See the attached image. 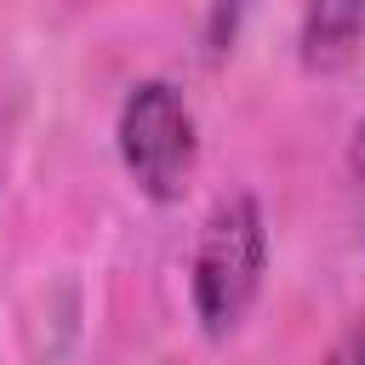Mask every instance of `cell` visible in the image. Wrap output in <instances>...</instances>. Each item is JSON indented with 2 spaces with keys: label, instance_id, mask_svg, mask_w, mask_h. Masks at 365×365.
<instances>
[{
  "label": "cell",
  "instance_id": "cell-1",
  "mask_svg": "<svg viewBox=\"0 0 365 365\" xmlns=\"http://www.w3.org/2000/svg\"><path fill=\"white\" fill-rule=\"evenodd\" d=\"M268 274V228H262V205L257 194H222L200 228L194 245V268H188V291H194V314L205 325V336H234L262 291Z\"/></svg>",
  "mask_w": 365,
  "mask_h": 365
},
{
  "label": "cell",
  "instance_id": "cell-2",
  "mask_svg": "<svg viewBox=\"0 0 365 365\" xmlns=\"http://www.w3.org/2000/svg\"><path fill=\"white\" fill-rule=\"evenodd\" d=\"M114 143H120V160H125L131 182L148 200H177L188 188V177H194V160H200L194 114H188L182 91L171 80H160V74L137 80L120 97Z\"/></svg>",
  "mask_w": 365,
  "mask_h": 365
},
{
  "label": "cell",
  "instance_id": "cell-3",
  "mask_svg": "<svg viewBox=\"0 0 365 365\" xmlns=\"http://www.w3.org/2000/svg\"><path fill=\"white\" fill-rule=\"evenodd\" d=\"M365 40V0H319L302 11V63L308 68H342Z\"/></svg>",
  "mask_w": 365,
  "mask_h": 365
},
{
  "label": "cell",
  "instance_id": "cell-4",
  "mask_svg": "<svg viewBox=\"0 0 365 365\" xmlns=\"http://www.w3.org/2000/svg\"><path fill=\"white\" fill-rule=\"evenodd\" d=\"M319 365H365V319H359V325H348V331L331 342V354H325Z\"/></svg>",
  "mask_w": 365,
  "mask_h": 365
}]
</instances>
